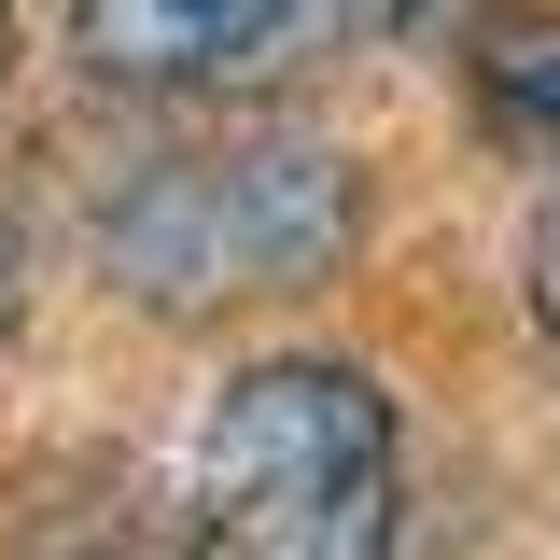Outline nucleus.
I'll use <instances>...</instances> for the list:
<instances>
[{"mask_svg": "<svg viewBox=\"0 0 560 560\" xmlns=\"http://www.w3.org/2000/svg\"><path fill=\"white\" fill-rule=\"evenodd\" d=\"M197 560H393V407L350 364H253L197 420Z\"/></svg>", "mask_w": 560, "mask_h": 560, "instance_id": "1", "label": "nucleus"}, {"mask_svg": "<svg viewBox=\"0 0 560 560\" xmlns=\"http://www.w3.org/2000/svg\"><path fill=\"white\" fill-rule=\"evenodd\" d=\"M350 210H364V183H350L337 140L253 127V140H210V154H154L113 197L98 253L140 308H238V294H308L350 253Z\"/></svg>", "mask_w": 560, "mask_h": 560, "instance_id": "2", "label": "nucleus"}, {"mask_svg": "<svg viewBox=\"0 0 560 560\" xmlns=\"http://www.w3.org/2000/svg\"><path fill=\"white\" fill-rule=\"evenodd\" d=\"M378 0H70V57L113 98H267L364 43Z\"/></svg>", "mask_w": 560, "mask_h": 560, "instance_id": "3", "label": "nucleus"}, {"mask_svg": "<svg viewBox=\"0 0 560 560\" xmlns=\"http://www.w3.org/2000/svg\"><path fill=\"white\" fill-rule=\"evenodd\" d=\"M477 98H490V127H518V140L560 154V28H490L477 43Z\"/></svg>", "mask_w": 560, "mask_h": 560, "instance_id": "4", "label": "nucleus"}, {"mask_svg": "<svg viewBox=\"0 0 560 560\" xmlns=\"http://www.w3.org/2000/svg\"><path fill=\"white\" fill-rule=\"evenodd\" d=\"M0 560H154V547H140L127 504H57V518H28Z\"/></svg>", "mask_w": 560, "mask_h": 560, "instance_id": "5", "label": "nucleus"}, {"mask_svg": "<svg viewBox=\"0 0 560 560\" xmlns=\"http://www.w3.org/2000/svg\"><path fill=\"white\" fill-rule=\"evenodd\" d=\"M533 323H547V350H560V197L533 210Z\"/></svg>", "mask_w": 560, "mask_h": 560, "instance_id": "6", "label": "nucleus"}, {"mask_svg": "<svg viewBox=\"0 0 560 560\" xmlns=\"http://www.w3.org/2000/svg\"><path fill=\"white\" fill-rule=\"evenodd\" d=\"M0 323H14V224H0Z\"/></svg>", "mask_w": 560, "mask_h": 560, "instance_id": "7", "label": "nucleus"}, {"mask_svg": "<svg viewBox=\"0 0 560 560\" xmlns=\"http://www.w3.org/2000/svg\"><path fill=\"white\" fill-rule=\"evenodd\" d=\"M0 70H14V14H0Z\"/></svg>", "mask_w": 560, "mask_h": 560, "instance_id": "8", "label": "nucleus"}]
</instances>
